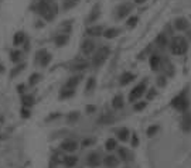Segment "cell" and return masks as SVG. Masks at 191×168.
<instances>
[{"mask_svg": "<svg viewBox=\"0 0 191 168\" xmlns=\"http://www.w3.org/2000/svg\"><path fill=\"white\" fill-rule=\"evenodd\" d=\"M171 51H173V54L176 55H183L187 51V41L184 38L178 35V37H174L171 40Z\"/></svg>", "mask_w": 191, "mask_h": 168, "instance_id": "1", "label": "cell"}, {"mask_svg": "<svg viewBox=\"0 0 191 168\" xmlns=\"http://www.w3.org/2000/svg\"><path fill=\"white\" fill-rule=\"evenodd\" d=\"M171 104L174 106L177 110H185V109L188 108V104H190V100H188L187 98V92H183V93H180L178 96H176L174 99H173V102H171Z\"/></svg>", "mask_w": 191, "mask_h": 168, "instance_id": "2", "label": "cell"}, {"mask_svg": "<svg viewBox=\"0 0 191 168\" xmlns=\"http://www.w3.org/2000/svg\"><path fill=\"white\" fill-rule=\"evenodd\" d=\"M109 52H111V50H109L108 47H102V48H99V50L96 51L95 57H94V61H92L94 67H101V65L104 64L105 61H106V58L109 57Z\"/></svg>", "mask_w": 191, "mask_h": 168, "instance_id": "3", "label": "cell"}, {"mask_svg": "<svg viewBox=\"0 0 191 168\" xmlns=\"http://www.w3.org/2000/svg\"><path fill=\"white\" fill-rule=\"evenodd\" d=\"M38 11H40V13L43 14L45 18L51 20V18L54 17V14H55V7H50V4H48V3L43 2V3L38 4Z\"/></svg>", "mask_w": 191, "mask_h": 168, "instance_id": "4", "label": "cell"}, {"mask_svg": "<svg viewBox=\"0 0 191 168\" xmlns=\"http://www.w3.org/2000/svg\"><path fill=\"white\" fill-rule=\"evenodd\" d=\"M144 91H146V82H142V84H139L138 86H136L133 91L130 92V95H129V100H130V102L138 100L142 95L144 93Z\"/></svg>", "mask_w": 191, "mask_h": 168, "instance_id": "5", "label": "cell"}, {"mask_svg": "<svg viewBox=\"0 0 191 168\" xmlns=\"http://www.w3.org/2000/svg\"><path fill=\"white\" fill-rule=\"evenodd\" d=\"M61 147H62V150H65V151H74V150H77V141L67 140L61 144Z\"/></svg>", "mask_w": 191, "mask_h": 168, "instance_id": "6", "label": "cell"}, {"mask_svg": "<svg viewBox=\"0 0 191 168\" xmlns=\"http://www.w3.org/2000/svg\"><path fill=\"white\" fill-rule=\"evenodd\" d=\"M88 164H89L91 167H98V165L101 164L99 154H96V153H92V154H89V157H88Z\"/></svg>", "mask_w": 191, "mask_h": 168, "instance_id": "7", "label": "cell"}, {"mask_svg": "<svg viewBox=\"0 0 191 168\" xmlns=\"http://www.w3.org/2000/svg\"><path fill=\"white\" fill-rule=\"evenodd\" d=\"M94 48H95L94 41L87 40V41L82 43V51H84V54H91V52L94 51Z\"/></svg>", "mask_w": 191, "mask_h": 168, "instance_id": "8", "label": "cell"}, {"mask_svg": "<svg viewBox=\"0 0 191 168\" xmlns=\"http://www.w3.org/2000/svg\"><path fill=\"white\" fill-rule=\"evenodd\" d=\"M105 165L106 167H109V168H115V167H117V158L116 157H113V155H108V157H105Z\"/></svg>", "mask_w": 191, "mask_h": 168, "instance_id": "9", "label": "cell"}, {"mask_svg": "<svg viewBox=\"0 0 191 168\" xmlns=\"http://www.w3.org/2000/svg\"><path fill=\"white\" fill-rule=\"evenodd\" d=\"M181 125H183V129H184L185 131L191 130V113H185L184 119L181 121Z\"/></svg>", "mask_w": 191, "mask_h": 168, "instance_id": "10", "label": "cell"}, {"mask_svg": "<svg viewBox=\"0 0 191 168\" xmlns=\"http://www.w3.org/2000/svg\"><path fill=\"white\" fill-rule=\"evenodd\" d=\"M174 26H176V28H177L178 31H183V30H185V28L188 27V23H187L185 18H177Z\"/></svg>", "mask_w": 191, "mask_h": 168, "instance_id": "11", "label": "cell"}, {"mask_svg": "<svg viewBox=\"0 0 191 168\" xmlns=\"http://www.w3.org/2000/svg\"><path fill=\"white\" fill-rule=\"evenodd\" d=\"M78 84H79V76H74L67 82V85L64 88H65V89H75V86H77Z\"/></svg>", "mask_w": 191, "mask_h": 168, "instance_id": "12", "label": "cell"}, {"mask_svg": "<svg viewBox=\"0 0 191 168\" xmlns=\"http://www.w3.org/2000/svg\"><path fill=\"white\" fill-rule=\"evenodd\" d=\"M130 9H132L130 4H123V6H121V7H119V13H117V17H119V18L125 17L127 13H129V10H130Z\"/></svg>", "mask_w": 191, "mask_h": 168, "instance_id": "13", "label": "cell"}, {"mask_svg": "<svg viewBox=\"0 0 191 168\" xmlns=\"http://www.w3.org/2000/svg\"><path fill=\"white\" fill-rule=\"evenodd\" d=\"M159 65H160V57H159V55H151L150 57V67H151V69H157L159 68Z\"/></svg>", "mask_w": 191, "mask_h": 168, "instance_id": "14", "label": "cell"}, {"mask_svg": "<svg viewBox=\"0 0 191 168\" xmlns=\"http://www.w3.org/2000/svg\"><path fill=\"white\" fill-rule=\"evenodd\" d=\"M134 79V75L133 74H123L122 75V78H121V85H127L129 82H132Z\"/></svg>", "mask_w": 191, "mask_h": 168, "instance_id": "15", "label": "cell"}, {"mask_svg": "<svg viewBox=\"0 0 191 168\" xmlns=\"http://www.w3.org/2000/svg\"><path fill=\"white\" fill-rule=\"evenodd\" d=\"M112 104H113V108H115V109L123 108V98H122L121 95L115 96V98H113V102H112Z\"/></svg>", "mask_w": 191, "mask_h": 168, "instance_id": "16", "label": "cell"}, {"mask_svg": "<svg viewBox=\"0 0 191 168\" xmlns=\"http://www.w3.org/2000/svg\"><path fill=\"white\" fill-rule=\"evenodd\" d=\"M117 34H119V30H117V28H109V30H106L104 33V35L106 38H115Z\"/></svg>", "mask_w": 191, "mask_h": 168, "instance_id": "17", "label": "cell"}, {"mask_svg": "<svg viewBox=\"0 0 191 168\" xmlns=\"http://www.w3.org/2000/svg\"><path fill=\"white\" fill-rule=\"evenodd\" d=\"M117 136H119V138H121L122 141H126L127 138H129V130H127L126 127L121 129V130L117 131Z\"/></svg>", "mask_w": 191, "mask_h": 168, "instance_id": "18", "label": "cell"}, {"mask_svg": "<svg viewBox=\"0 0 191 168\" xmlns=\"http://www.w3.org/2000/svg\"><path fill=\"white\" fill-rule=\"evenodd\" d=\"M87 33L89 34V35H101L102 27H99V26H96V27H91V28H88Z\"/></svg>", "mask_w": 191, "mask_h": 168, "instance_id": "19", "label": "cell"}, {"mask_svg": "<svg viewBox=\"0 0 191 168\" xmlns=\"http://www.w3.org/2000/svg\"><path fill=\"white\" fill-rule=\"evenodd\" d=\"M119 155H121V158L123 160V161H129V160H130V154H129V151L123 147L119 148Z\"/></svg>", "mask_w": 191, "mask_h": 168, "instance_id": "20", "label": "cell"}, {"mask_svg": "<svg viewBox=\"0 0 191 168\" xmlns=\"http://www.w3.org/2000/svg\"><path fill=\"white\" fill-rule=\"evenodd\" d=\"M67 41H68V35H65V34H60V35L57 37V40H55V43H57L58 47H62Z\"/></svg>", "mask_w": 191, "mask_h": 168, "instance_id": "21", "label": "cell"}, {"mask_svg": "<svg viewBox=\"0 0 191 168\" xmlns=\"http://www.w3.org/2000/svg\"><path fill=\"white\" fill-rule=\"evenodd\" d=\"M77 161H78L77 157H65V160H64V162H65L67 167H74V165L77 164Z\"/></svg>", "mask_w": 191, "mask_h": 168, "instance_id": "22", "label": "cell"}, {"mask_svg": "<svg viewBox=\"0 0 191 168\" xmlns=\"http://www.w3.org/2000/svg\"><path fill=\"white\" fill-rule=\"evenodd\" d=\"M105 147H106V150H115V148H116V140H115V138H109V140H106Z\"/></svg>", "mask_w": 191, "mask_h": 168, "instance_id": "23", "label": "cell"}, {"mask_svg": "<svg viewBox=\"0 0 191 168\" xmlns=\"http://www.w3.org/2000/svg\"><path fill=\"white\" fill-rule=\"evenodd\" d=\"M23 103L26 104V106H31V104L34 103V98L31 96V95H27V96L23 98Z\"/></svg>", "mask_w": 191, "mask_h": 168, "instance_id": "24", "label": "cell"}, {"mask_svg": "<svg viewBox=\"0 0 191 168\" xmlns=\"http://www.w3.org/2000/svg\"><path fill=\"white\" fill-rule=\"evenodd\" d=\"M74 95V89H65L64 88L62 92H61V98H68V96H72Z\"/></svg>", "mask_w": 191, "mask_h": 168, "instance_id": "25", "label": "cell"}, {"mask_svg": "<svg viewBox=\"0 0 191 168\" xmlns=\"http://www.w3.org/2000/svg\"><path fill=\"white\" fill-rule=\"evenodd\" d=\"M157 44L160 45V47H164L166 44H167V40H166L164 34H160V35L157 37Z\"/></svg>", "mask_w": 191, "mask_h": 168, "instance_id": "26", "label": "cell"}, {"mask_svg": "<svg viewBox=\"0 0 191 168\" xmlns=\"http://www.w3.org/2000/svg\"><path fill=\"white\" fill-rule=\"evenodd\" d=\"M94 88H95V79L94 78H89V79H88V84H87V91L91 92Z\"/></svg>", "mask_w": 191, "mask_h": 168, "instance_id": "27", "label": "cell"}, {"mask_svg": "<svg viewBox=\"0 0 191 168\" xmlns=\"http://www.w3.org/2000/svg\"><path fill=\"white\" fill-rule=\"evenodd\" d=\"M23 40H24V33L20 31V33H17L16 37H14V44H20Z\"/></svg>", "mask_w": 191, "mask_h": 168, "instance_id": "28", "label": "cell"}, {"mask_svg": "<svg viewBox=\"0 0 191 168\" xmlns=\"http://www.w3.org/2000/svg\"><path fill=\"white\" fill-rule=\"evenodd\" d=\"M38 81H40V75L38 74H33L30 76V85H36Z\"/></svg>", "mask_w": 191, "mask_h": 168, "instance_id": "29", "label": "cell"}, {"mask_svg": "<svg viewBox=\"0 0 191 168\" xmlns=\"http://www.w3.org/2000/svg\"><path fill=\"white\" fill-rule=\"evenodd\" d=\"M78 117H79V113H78V112H72V113H71L70 116H68V120H70L71 123H72V121H75Z\"/></svg>", "mask_w": 191, "mask_h": 168, "instance_id": "30", "label": "cell"}, {"mask_svg": "<svg viewBox=\"0 0 191 168\" xmlns=\"http://www.w3.org/2000/svg\"><path fill=\"white\" fill-rule=\"evenodd\" d=\"M98 10H99V6H96V7H95V9H94V10H92V14H91V17H89V21L95 20V18H96V17H98V13H99V11H98Z\"/></svg>", "mask_w": 191, "mask_h": 168, "instance_id": "31", "label": "cell"}, {"mask_svg": "<svg viewBox=\"0 0 191 168\" xmlns=\"http://www.w3.org/2000/svg\"><path fill=\"white\" fill-rule=\"evenodd\" d=\"M157 130H159L157 126H150V127L147 129V136H153L154 133H157Z\"/></svg>", "mask_w": 191, "mask_h": 168, "instance_id": "32", "label": "cell"}, {"mask_svg": "<svg viewBox=\"0 0 191 168\" xmlns=\"http://www.w3.org/2000/svg\"><path fill=\"white\" fill-rule=\"evenodd\" d=\"M20 57H21V52H19V51L11 52V61H14V62H17V61L20 59Z\"/></svg>", "mask_w": 191, "mask_h": 168, "instance_id": "33", "label": "cell"}, {"mask_svg": "<svg viewBox=\"0 0 191 168\" xmlns=\"http://www.w3.org/2000/svg\"><path fill=\"white\" fill-rule=\"evenodd\" d=\"M136 23H138V17H130V18L127 20V26H129V27L136 26Z\"/></svg>", "mask_w": 191, "mask_h": 168, "instance_id": "34", "label": "cell"}, {"mask_svg": "<svg viewBox=\"0 0 191 168\" xmlns=\"http://www.w3.org/2000/svg\"><path fill=\"white\" fill-rule=\"evenodd\" d=\"M84 68H87V62H77L74 65V69H84Z\"/></svg>", "mask_w": 191, "mask_h": 168, "instance_id": "35", "label": "cell"}, {"mask_svg": "<svg viewBox=\"0 0 191 168\" xmlns=\"http://www.w3.org/2000/svg\"><path fill=\"white\" fill-rule=\"evenodd\" d=\"M138 144H139V138H138V136L133 133V137H132V145H133V147H138Z\"/></svg>", "mask_w": 191, "mask_h": 168, "instance_id": "36", "label": "cell"}, {"mask_svg": "<svg viewBox=\"0 0 191 168\" xmlns=\"http://www.w3.org/2000/svg\"><path fill=\"white\" fill-rule=\"evenodd\" d=\"M144 108H146V103H144V102L134 104V110H142V109H144Z\"/></svg>", "mask_w": 191, "mask_h": 168, "instance_id": "37", "label": "cell"}, {"mask_svg": "<svg viewBox=\"0 0 191 168\" xmlns=\"http://www.w3.org/2000/svg\"><path fill=\"white\" fill-rule=\"evenodd\" d=\"M21 116H23V117H28V116H30V113H28V110L23 109V110H21Z\"/></svg>", "mask_w": 191, "mask_h": 168, "instance_id": "38", "label": "cell"}, {"mask_svg": "<svg viewBox=\"0 0 191 168\" xmlns=\"http://www.w3.org/2000/svg\"><path fill=\"white\" fill-rule=\"evenodd\" d=\"M23 68H24V65H20V67L17 68V69H16V71H13V72H11V75H16V74H17V72H20V71H21V69H23Z\"/></svg>", "mask_w": 191, "mask_h": 168, "instance_id": "39", "label": "cell"}, {"mask_svg": "<svg viewBox=\"0 0 191 168\" xmlns=\"http://www.w3.org/2000/svg\"><path fill=\"white\" fill-rule=\"evenodd\" d=\"M94 143V140H85L84 143H82V145H89V144H92Z\"/></svg>", "mask_w": 191, "mask_h": 168, "instance_id": "40", "label": "cell"}, {"mask_svg": "<svg viewBox=\"0 0 191 168\" xmlns=\"http://www.w3.org/2000/svg\"><path fill=\"white\" fill-rule=\"evenodd\" d=\"M87 110L89 112V113H91V112H95V106H88V108H87Z\"/></svg>", "mask_w": 191, "mask_h": 168, "instance_id": "41", "label": "cell"}, {"mask_svg": "<svg viewBox=\"0 0 191 168\" xmlns=\"http://www.w3.org/2000/svg\"><path fill=\"white\" fill-rule=\"evenodd\" d=\"M159 79H160V81H159V84H160L161 86H163V85H164V78H163V76H160V78H159Z\"/></svg>", "mask_w": 191, "mask_h": 168, "instance_id": "42", "label": "cell"}, {"mask_svg": "<svg viewBox=\"0 0 191 168\" xmlns=\"http://www.w3.org/2000/svg\"><path fill=\"white\" fill-rule=\"evenodd\" d=\"M153 96H154V89H151V92H150V93H149V99H151V98H153Z\"/></svg>", "mask_w": 191, "mask_h": 168, "instance_id": "43", "label": "cell"}, {"mask_svg": "<svg viewBox=\"0 0 191 168\" xmlns=\"http://www.w3.org/2000/svg\"><path fill=\"white\" fill-rule=\"evenodd\" d=\"M23 89H24V86H23V85H20V86H19V92L21 93V92H23Z\"/></svg>", "mask_w": 191, "mask_h": 168, "instance_id": "44", "label": "cell"}, {"mask_svg": "<svg viewBox=\"0 0 191 168\" xmlns=\"http://www.w3.org/2000/svg\"><path fill=\"white\" fill-rule=\"evenodd\" d=\"M134 2H136V3H143L144 0H134Z\"/></svg>", "mask_w": 191, "mask_h": 168, "instance_id": "45", "label": "cell"}, {"mask_svg": "<svg viewBox=\"0 0 191 168\" xmlns=\"http://www.w3.org/2000/svg\"><path fill=\"white\" fill-rule=\"evenodd\" d=\"M2 71H3V67H2V65H0V72H2Z\"/></svg>", "mask_w": 191, "mask_h": 168, "instance_id": "46", "label": "cell"}]
</instances>
